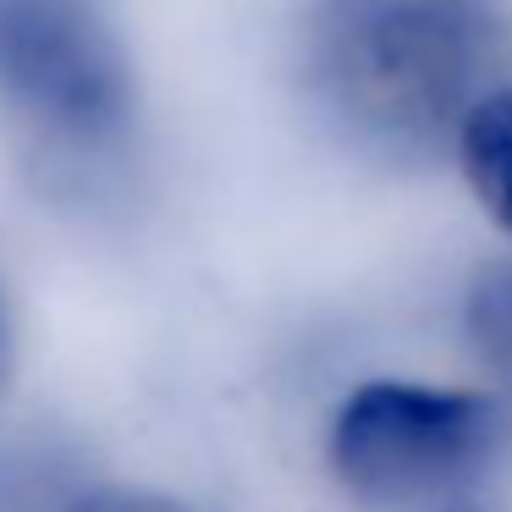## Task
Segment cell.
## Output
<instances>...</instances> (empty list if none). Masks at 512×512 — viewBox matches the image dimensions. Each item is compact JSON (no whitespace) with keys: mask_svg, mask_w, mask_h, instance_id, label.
<instances>
[{"mask_svg":"<svg viewBox=\"0 0 512 512\" xmlns=\"http://www.w3.org/2000/svg\"><path fill=\"white\" fill-rule=\"evenodd\" d=\"M496 34L479 0H325L309 67L347 127L380 144H430L485 94Z\"/></svg>","mask_w":512,"mask_h":512,"instance_id":"6da1fadb","label":"cell"},{"mask_svg":"<svg viewBox=\"0 0 512 512\" xmlns=\"http://www.w3.org/2000/svg\"><path fill=\"white\" fill-rule=\"evenodd\" d=\"M496 402L457 386L369 380L331 424V468L375 512H419L463 490L496 446Z\"/></svg>","mask_w":512,"mask_h":512,"instance_id":"7a4b0ae2","label":"cell"},{"mask_svg":"<svg viewBox=\"0 0 512 512\" xmlns=\"http://www.w3.org/2000/svg\"><path fill=\"white\" fill-rule=\"evenodd\" d=\"M0 105L67 149L127 133L133 78L89 0H0Z\"/></svg>","mask_w":512,"mask_h":512,"instance_id":"3957f363","label":"cell"},{"mask_svg":"<svg viewBox=\"0 0 512 512\" xmlns=\"http://www.w3.org/2000/svg\"><path fill=\"white\" fill-rule=\"evenodd\" d=\"M457 160L485 204V215L512 232V83L507 89H485L457 122Z\"/></svg>","mask_w":512,"mask_h":512,"instance_id":"277c9868","label":"cell"},{"mask_svg":"<svg viewBox=\"0 0 512 512\" xmlns=\"http://www.w3.org/2000/svg\"><path fill=\"white\" fill-rule=\"evenodd\" d=\"M463 325H468L474 353L485 358V369L512 386V259L474 276L468 303H463Z\"/></svg>","mask_w":512,"mask_h":512,"instance_id":"5b68a950","label":"cell"},{"mask_svg":"<svg viewBox=\"0 0 512 512\" xmlns=\"http://www.w3.org/2000/svg\"><path fill=\"white\" fill-rule=\"evenodd\" d=\"M67 512H188V507H177L171 496H155V490L100 485V490H83Z\"/></svg>","mask_w":512,"mask_h":512,"instance_id":"8992f818","label":"cell"},{"mask_svg":"<svg viewBox=\"0 0 512 512\" xmlns=\"http://www.w3.org/2000/svg\"><path fill=\"white\" fill-rule=\"evenodd\" d=\"M12 386V314H6V298H0V397Z\"/></svg>","mask_w":512,"mask_h":512,"instance_id":"52a82bcc","label":"cell"}]
</instances>
